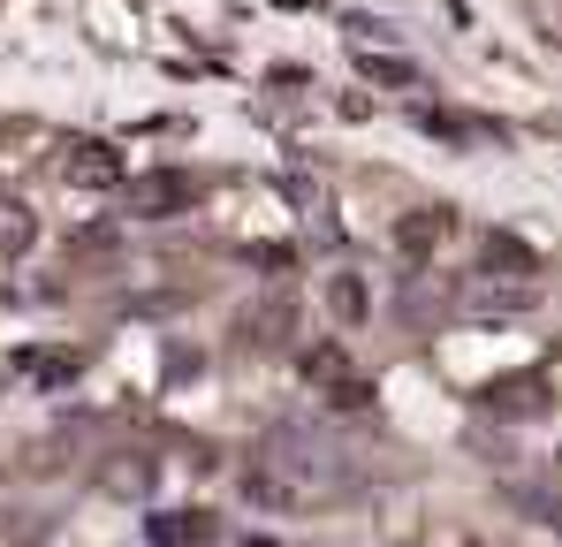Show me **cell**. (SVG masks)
<instances>
[{
    "mask_svg": "<svg viewBox=\"0 0 562 547\" xmlns=\"http://www.w3.org/2000/svg\"><path fill=\"white\" fill-rule=\"evenodd\" d=\"M31 236H38V213H31L23 198H0V259H15Z\"/></svg>",
    "mask_w": 562,
    "mask_h": 547,
    "instance_id": "cell-10",
    "label": "cell"
},
{
    "mask_svg": "<svg viewBox=\"0 0 562 547\" xmlns=\"http://www.w3.org/2000/svg\"><path fill=\"white\" fill-rule=\"evenodd\" d=\"M198 190H205L198 176H145L130 190V205L137 213H183V205H198Z\"/></svg>",
    "mask_w": 562,
    "mask_h": 547,
    "instance_id": "cell-4",
    "label": "cell"
},
{
    "mask_svg": "<svg viewBox=\"0 0 562 547\" xmlns=\"http://www.w3.org/2000/svg\"><path fill=\"white\" fill-rule=\"evenodd\" d=\"M15 365H23V380H31V388H69V380L85 372L77 350H23Z\"/></svg>",
    "mask_w": 562,
    "mask_h": 547,
    "instance_id": "cell-5",
    "label": "cell"
},
{
    "mask_svg": "<svg viewBox=\"0 0 562 547\" xmlns=\"http://www.w3.org/2000/svg\"><path fill=\"white\" fill-rule=\"evenodd\" d=\"M479 403H486V411H509V418H517V411H548V380H540V372H532V380H494Z\"/></svg>",
    "mask_w": 562,
    "mask_h": 547,
    "instance_id": "cell-6",
    "label": "cell"
},
{
    "mask_svg": "<svg viewBox=\"0 0 562 547\" xmlns=\"http://www.w3.org/2000/svg\"><path fill=\"white\" fill-rule=\"evenodd\" d=\"M99 487H106L114 502H145V494L160 487V456H145V449L106 456V464H99Z\"/></svg>",
    "mask_w": 562,
    "mask_h": 547,
    "instance_id": "cell-1",
    "label": "cell"
},
{
    "mask_svg": "<svg viewBox=\"0 0 562 547\" xmlns=\"http://www.w3.org/2000/svg\"><path fill=\"white\" fill-rule=\"evenodd\" d=\"M145 540L153 547H198L205 540V510H160V517L145 525Z\"/></svg>",
    "mask_w": 562,
    "mask_h": 547,
    "instance_id": "cell-7",
    "label": "cell"
},
{
    "mask_svg": "<svg viewBox=\"0 0 562 547\" xmlns=\"http://www.w3.org/2000/svg\"><path fill=\"white\" fill-rule=\"evenodd\" d=\"M304 380H312V388H327V403H335V395L350 388V358H342L335 343H312V350H304Z\"/></svg>",
    "mask_w": 562,
    "mask_h": 547,
    "instance_id": "cell-8",
    "label": "cell"
},
{
    "mask_svg": "<svg viewBox=\"0 0 562 547\" xmlns=\"http://www.w3.org/2000/svg\"><path fill=\"white\" fill-rule=\"evenodd\" d=\"M532 267H540V259H532V244H517V236H486V252H479V274H509V281H525Z\"/></svg>",
    "mask_w": 562,
    "mask_h": 547,
    "instance_id": "cell-9",
    "label": "cell"
},
{
    "mask_svg": "<svg viewBox=\"0 0 562 547\" xmlns=\"http://www.w3.org/2000/svg\"><path fill=\"white\" fill-rule=\"evenodd\" d=\"M358 69H366L373 85H395V91L418 85V69H411V62H395V54H358Z\"/></svg>",
    "mask_w": 562,
    "mask_h": 547,
    "instance_id": "cell-11",
    "label": "cell"
},
{
    "mask_svg": "<svg viewBox=\"0 0 562 547\" xmlns=\"http://www.w3.org/2000/svg\"><path fill=\"white\" fill-rule=\"evenodd\" d=\"M449 228H457L449 205H426V213H411V221L395 228V252H403V259H434V252L449 244Z\"/></svg>",
    "mask_w": 562,
    "mask_h": 547,
    "instance_id": "cell-3",
    "label": "cell"
},
{
    "mask_svg": "<svg viewBox=\"0 0 562 547\" xmlns=\"http://www.w3.org/2000/svg\"><path fill=\"white\" fill-rule=\"evenodd\" d=\"M61 176L77 182V190H114V182H122V153H114L106 137H85V145H69Z\"/></svg>",
    "mask_w": 562,
    "mask_h": 547,
    "instance_id": "cell-2",
    "label": "cell"
},
{
    "mask_svg": "<svg viewBox=\"0 0 562 547\" xmlns=\"http://www.w3.org/2000/svg\"><path fill=\"white\" fill-rule=\"evenodd\" d=\"M327 304H335V320H366V289H358L350 274H335V289H327Z\"/></svg>",
    "mask_w": 562,
    "mask_h": 547,
    "instance_id": "cell-12",
    "label": "cell"
}]
</instances>
